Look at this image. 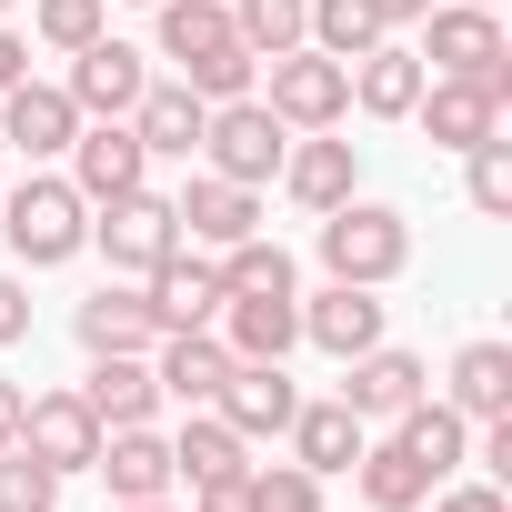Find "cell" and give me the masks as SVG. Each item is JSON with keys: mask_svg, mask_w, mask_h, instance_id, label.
Listing matches in <instances>:
<instances>
[{"mask_svg": "<svg viewBox=\"0 0 512 512\" xmlns=\"http://www.w3.org/2000/svg\"><path fill=\"white\" fill-rule=\"evenodd\" d=\"M151 11H161V61H181V81L201 101L262 91V61H251L241 31H231V0H151Z\"/></svg>", "mask_w": 512, "mask_h": 512, "instance_id": "cell-1", "label": "cell"}, {"mask_svg": "<svg viewBox=\"0 0 512 512\" xmlns=\"http://www.w3.org/2000/svg\"><path fill=\"white\" fill-rule=\"evenodd\" d=\"M0 241H11L21 272H61L91 251V201L71 191V171H31L0 191Z\"/></svg>", "mask_w": 512, "mask_h": 512, "instance_id": "cell-2", "label": "cell"}, {"mask_svg": "<svg viewBox=\"0 0 512 512\" xmlns=\"http://www.w3.org/2000/svg\"><path fill=\"white\" fill-rule=\"evenodd\" d=\"M412 31H422V71L432 81H482L492 101H512V31H502V11H482V0H432Z\"/></svg>", "mask_w": 512, "mask_h": 512, "instance_id": "cell-3", "label": "cell"}, {"mask_svg": "<svg viewBox=\"0 0 512 512\" xmlns=\"http://www.w3.org/2000/svg\"><path fill=\"white\" fill-rule=\"evenodd\" d=\"M312 251H322V272H332V282L382 292V282L412 272V221H402L392 201H362V191H352V201L322 211V241H312Z\"/></svg>", "mask_w": 512, "mask_h": 512, "instance_id": "cell-4", "label": "cell"}, {"mask_svg": "<svg viewBox=\"0 0 512 512\" xmlns=\"http://www.w3.org/2000/svg\"><path fill=\"white\" fill-rule=\"evenodd\" d=\"M282 151H292V121H282L262 91L211 101V121H201V171H221V181H251V191H262V181L282 171Z\"/></svg>", "mask_w": 512, "mask_h": 512, "instance_id": "cell-5", "label": "cell"}, {"mask_svg": "<svg viewBox=\"0 0 512 512\" xmlns=\"http://www.w3.org/2000/svg\"><path fill=\"white\" fill-rule=\"evenodd\" d=\"M101 221H91V241L111 251V272H151V262H171V251H181V211H171V191H121V201H91Z\"/></svg>", "mask_w": 512, "mask_h": 512, "instance_id": "cell-6", "label": "cell"}, {"mask_svg": "<svg viewBox=\"0 0 512 512\" xmlns=\"http://www.w3.org/2000/svg\"><path fill=\"white\" fill-rule=\"evenodd\" d=\"M262 71H272V91H262V101H272L292 131H342V121H352V71H342L332 51H312V41H302V51L262 61Z\"/></svg>", "mask_w": 512, "mask_h": 512, "instance_id": "cell-7", "label": "cell"}, {"mask_svg": "<svg viewBox=\"0 0 512 512\" xmlns=\"http://www.w3.org/2000/svg\"><path fill=\"white\" fill-rule=\"evenodd\" d=\"M141 302H151V322H161V332H211L231 292H221V262H211V251H201V241H181L171 262H151V272H141Z\"/></svg>", "mask_w": 512, "mask_h": 512, "instance_id": "cell-8", "label": "cell"}, {"mask_svg": "<svg viewBox=\"0 0 512 512\" xmlns=\"http://www.w3.org/2000/svg\"><path fill=\"white\" fill-rule=\"evenodd\" d=\"M61 161H71V191H81V201H121V191L151 181V151H141L131 121H81Z\"/></svg>", "mask_w": 512, "mask_h": 512, "instance_id": "cell-9", "label": "cell"}, {"mask_svg": "<svg viewBox=\"0 0 512 512\" xmlns=\"http://www.w3.org/2000/svg\"><path fill=\"white\" fill-rule=\"evenodd\" d=\"M21 452H31V462H51L61 482H71V472H91V452H101V422H91L81 382H71V392H31V402H21Z\"/></svg>", "mask_w": 512, "mask_h": 512, "instance_id": "cell-10", "label": "cell"}, {"mask_svg": "<svg viewBox=\"0 0 512 512\" xmlns=\"http://www.w3.org/2000/svg\"><path fill=\"white\" fill-rule=\"evenodd\" d=\"M171 211H181V241H201V251H231V241L262 231V191H251V181H221V171H191V181L171 191Z\"/></svg>", "mask_w": 512, "mask_h": 512, "instance_id": "cell-11", "label": "cell"}, {"mask_svg": "<svg viewBox=\"0 0 512 512\" xmlns=\"http://www.w3.org/2000/svg\"><path fill=\"white\" fill-rule=\"evenodd\" d=\"M141 81H151V61H141L131 41H111V31H101L91 51H71V81H61V91H71V111H81V121H131Z\"/></svg>", "mask_w": 512, "mask_h": 512, "instance_id": "cell-12", "label": "cell"}, {"mask_svg": "<svg viewBox=\"0 0 512 512\" xmlns=\"http://www.w3.org/2000/svg\"><path fill=\"white\" fill-rule=\"evenodd\" d=\"M422 392H432V372H422V352H402V342H372V352L342 362V402H352L362 422H402Z\"/></svg>", "mask_w": 512, "mask_h": 512, "instance_id": "cell-13", "label": "cell"}, {"mask_svg": "<svg viewBox=\"0 0 512 512\" xmlns=\"http://www.w3.org/2000/svg\"><path fill=\"white\" fill-rule=\"evenodd\" d=\"M71 131H81V111H71L61 81H21V91H0V141H11L31 171H51V161L71 151Z\"/></svg>", "mask_w": 512, "mask_h": 512, "instance_id": "cell-14", "label": "cell"}, {"mask_svg": "<svg viewBox=\"0 0 512 512\" xmlns=\"http://www.w3.org/2000/svg\"><path fill=\"white\" fill-rule=\"evenodd\" d=\"M342 71H352V111H362V121H412V101H422V81H432L402 31H382V41H372L362 61H342Z\"/></svg>", "mask_w": 512, "mask_h": 512, "instance_id": "cell-15", "label": "cell"}, {"mask_svg": "<svg viewBox=\"0 0 512 512\" xmlns=\"http://www.w3.org/2000/svg\"><path fill=\"white\" fill-rule=\"evenodd\" d=\"M151 382H161V402L211 412L221 382H231V342H221V332H161V342H151Z\"/></svg>", "mask_w": 512, "mask_h": 512, "instance_id": "cell-16", "label": "cell"}, {"mask_svg": "<svg viewBox=\"0 0 512 512\" xmlns=\"http://www.w3.org/2000/svg\"><path fill=\"white\" fill-rule=\"evenodd\" d=\"M241 442H282L292 432V412H302V392H292V372L282 362H231V382H221V402H211Z\"/></svg>", "mask_w": 512, "mask_h": 512, "instance_id": "cell-17", "label": "cell"}, {"mask_svg": "<svg viewBox=\"0 0 512 512\" xmlns=\"http://www.w3.org/2000/svg\"><path fill=\"white\" fill-rule=\"evenodd\" d=\"M211 332L231 342V362H292V342H302V292H231Z\"/></svg>", "mask_w": 512, "mask_h": 512, "instance_id": "cell-18", "label": "cell"}, {"mask_svg": "<svg viewBox=\"0 0 512 512\" xmlns=\"http://www.w3.org/2000/svg\"><path fill=\"white\" fill-rule=\"evenodd\" d=\"M412 121H422V141L432 151H482L492 131H502V101L482 91V81H422V101H412Z\"/></svg>", "mask_w": 512, "mask_h": 512, "instance_id": "cell-19", "label": "cell"}, {"mask_svg": "<svg viewBox=\"0 0 512 512\" xmlns=\"http://www.w3.org/2000/svg\"><path fill=\"white\" fill-rule=\"evenodd\" d=\"M91 472L111 482V502H161V492L181 482V472H171V432H151V422H121V432H101Z\"/></svg>", "mask_w": 512, "mask_h": 512, "instance_id": "cell-20", "label": "cell"}, {"mask_svg": "<svg viewBox=\"0 0 512 512\" xmlns=\"http://www.w3.org/2000/svg\"><path fill=\"white\" fill-rule=\"evenodd\" d=\"M272 181H282L302 211H332V201L362 191V161H352V141H332V131H292V151H282Z\"/></svg>", "mask_w": 512, "mask_h": 512, "instance_id": "cell-21", "label": "cell"}, {"mask_svg": "<svg viewBox=\"0 0 512 512\" xmlns=\"http://www.w3.org/2000/svg\"><path fill=\"white\" fill-rule=\"evenodd\" d=\"M302 342L332 352V362L372 352V342H382V292H362V282H322V292L302 302Z\"/></svg>", "mask_w": 512, "mask_h": 512, "instance_id": "cell-22", "label": "cell"}, {"mask_svg": "<svg viewBox=\"0 0 512 512\" xmlns=\"http://www.w3.org/2000/svg\"><path fill=\"white\" fill-rule=\"evenodd\" d=\"M201 121H211V101L191 81H141V101H131V131H141L151 161H191L201 151Z\"/></svg>", "mask_w": 512, "mask_h": 512, "instance_id": "cell-23", "label": "cell"}, {"mask_svg": "<svg viewBox=\"0 0 512 512\" xmlns=\"http://www.w3.org/2000/svg\"><path fill=\"white\" fill-rule=\"evenodd\" d=\"M71 332H81V352H91V362H101V352H151V342H161V322H151L141 282H101L91 302H71Z\"/></svg>", "mask_w": 512, "mask_h": 512, "instance_id": "cell-24", "label": "cell"}, {"mask_svg": "<svg viewBox=\"0 0 512 512\" xmlns=\"http://www.w3.org/2000/svg\"><path fill=\"white\" fill-rule=\"evenodd\" d=\"M282 442H292V462H302V472H322V482H332V472H352V462H362L372 422H362V412H352V402L332 392V402H302Z\"/></svg>", "mask_w": 512, "mask_h": 512, "instance_id": "cell-25", "label": "cell"}, {"mask_svg": "<svg viewBox=\"0 0 512 512\" xmlns=\"http://www.w3.org/2000/svg\"><path fill=\"white\" fill-rule=\"evenodd\" d=\"M81 402H91V422H101V432H121V422H151V412H161L151 352H101V362L81 372Z\"/></svg>", "mask_w": 512, "mask_h": 512, "instance_id": "cell-26", "label": "cell"}, {"mask_svg": "<svg viewBox=\"0 0 512 512\" xmlns=\"http://www.w3.org/2000/svg\"><path fill=\"white\" fill-rule=\"evenodd\" d=\"M442 402H452L462 422H502V412H512V342H492V332H482V342H462V352H452V392H442Z\"/></svg>", "mask_w": 512, "mask_h": 512, "instance_id": "cell-27", "label": "cell"}, {"mask_svg": "<svg viewBox=\"0 0 512 512\" xmlns=\"http://www.w3.org/2000/svg\"><path fill=\"white\" fill-rule=\"evenodd\" d=\"M382 432H392V442H402V452H412V462H422L432 482H452V472L472 462V422H462L452 402H432V392H422V402H412L402 422H382Z\"/></svg>", "mask_w": 512, "mask_h": 512, "instance_id": "cell-28", "label": "cell"}, {"mask_svg": "<svg viewBox=\"0 0 512 512\" xmlns=\"http://www.w3.org/2000/svg\"><path fill=\"white\" fill-rule=\"evenodd\" d=\"M251 462V442L221 422V412H181V432H171V472L181 482H231Z\"/></svg>", "mask_w": 512, "mask_h": 512, "instance_id": "cell-29", "label": "cell"}, {"mask_svg": "<svg viewBox=\"0 0 512 512\" xmlns=\"http://www.w3.org/2000/svg\"><path fill=\"white\" fill-rule=\"evenodd\" d=\"M352 492L372 502V512H422V492H432V472L382 432V442H362V462H352Z\"/></svg>", "mask_w": 512, "mask_h": 512, "instance_id": "cell-30", "label": "cell"}, {"mask_svg": "<svg viewBox=\"0 0 512 512\" xmlns=\"http://www.w3.org/2000/svg\"><path fill=\"white\" fill-rule=\"evenodd\" d=\"M302 21H312V0H231V31H241V51H251V61L302 51Z\"/></svg>", "mask_w": 512, "mask_h": 512, "instance_id": "cell-31", "label": "cell"}, {"mask_svg": "<svg viewBox=\"0 0 512 512\" xmlns=\"http://www.w3.org/2000/svg\"><path fill=\"white\" fill-rule=\"evenodd\" d=\"M302 41H312V51H332V61H362V51L382 41V21H372V0H312Z\"/></svg>", "mask_w": 512, "mask_h": 512, "instance_id": "cell-32", "label": "cell"}, {"mask_svg": "<svg viewBox=\"0 0 512 512\" xmlns=\"http://www.w3.org/2000/svg\"><path fill=\"white\" fill-rule=\"evenodd\" d=\"M241 502L251 512H322V472H302V462H241Z\"/></svg>", "mask_w": 512, "mask_h": 512, "instance_id": "cell-33", "label": "cell"}, {"mask_svg": "<svg viewBox=\"0 0 512 512\" xmlns=\"http://www.w3.org/2000/svg\"><path fill=\"white\" fill-rule=\"evenodd\" d=\"M221 292H302V272H292V251H282V241L251 231V241L221 251Z\"/></svg>", "mask_w": 512, "mask_h": 512, "instance_id": "cell-34", "label": "cell"}, {"mask_svg": "<svg viewBox=\"0 0 512 512\" xmlns=\"http://www.w3.org/2000/svg\"><path fill=\"white\" fill-rule=\"evenodd\" d=\"M101 31H111V0H31V41H51L61 61L91 51Z\"/></svg>", "mask_w": 512, "mask_h": 512, "instance_id": "cell-35", "label": "cell"}, {"mask_svg": "<svg viewBox=\"0 0 512 512\" xmlns=\"http://www.w3.org/2000/svg\"><path fill=\"white\" fill-rule=\"evenodd\" d=\"M462 201H472L482 221H502V211H512V141H502V131H492L482 151H462Z\"/></svg>", "mask_w": 512, "mask_h": 512, "instance_id": "cell-36", "label": "cell"}, {"mask_svg": "<svg viewBox=\"0 0 512 512\" xmlns=\"http://www.w3.org/2000/svg\"><path fill=\"white\" fill-rule=\"evenodd\" d=\"M0 512H61V472H51V462H31L21 442L0 452Z\"/></svg>", "mask_w": 512, "mask_h": 512, "instance_id": "cell-37", "label": "cell"}, {"mask_svg": "<svg viewBox=\"0 0 512 512\" xmlns=\"http://www.w3.org/2000/svg\"><path fill=\"white\" fill-rule=\"evenodd\" d=\"M422 502H432V512H512V502H502V482H432Z\"/></svg>", "mask_w": 512, "mask_h": 512, "instance_id": "cell-38", "label": "cell"}, {"mask_svg": "<svg viewBox=\"0 0 512 512\" xmlns=\"http://www.w3.org/2000/svg\"><path fill=\"white\" fill-rule=\"evenodd\" d=\"M21 342H31V282L0 272V352H21Z\"/></svg>", "mask_w": 512, "mask_h": 512, "instance_id": "cell-39", "label": "cell"}, {"mask_svg": "<svg viewBox=\"0 0 512 512\" xmlns=\"http://www.w3.org/2000/svg\"><path fill=\"white\" fill-rule=\"evenodd\" d=\"M21 81H31V41L0 21V91H21Z\"/></svg>", "mask_w": 512, "mask_h": 512, "instance_id": "cell-40", "label": "cell"}, {"mask_svg": "<svg viewBox=\"0 0 512 512\" xmlns=\"http://www.w3.org/2000/svg\"><path fill=\"white\" fill-rule=\"evenodd\" d=\"M191 512H251V502H241V472H231V482H191Z\"/></svg>", "mask_w": 512, "mask_h": 512, "instance_id": "cell-41", "label": "cell"}, {"mask_svg": "<svg viewBox=\"0 0 512 512\" xmlns=\"http://www.w3.org/2000/svg\"><path fill=\"white\" fill-rule=\"evenodd\" d=\"M21 402H31V382H11V372H0V452L21 442Z\"/></svg>", "mask_w": 512, "mask_h": 512, "instance_id": "cell-42", "label": "cell"}, {"mask_svg": "<svg viewBox=\"0 0 512 512\" xmlns=\"http://www.w3.org/2000/svg\"><path fill=\"white\" fill-rule=\"evenodd\" d=\"M422 11H432V0H372V21H382V31H412Z\"/></svg>", "mask_w": 512, "mask_h": 512, "instance_id": "cell-43", "label": "cell"}, {"mask_svg": "<svg viewBox=\"0 0 512 512\" xmlns=\"http://www.w3.org/2000/svg\"><path fill=\"white\" fill-rule=\"evenodd\" d=\"M111 512H171V492H161V502H111Z\"/></svg>", "mask_w": 512, "mask_h": 512, "instance_id": "cell-44", "label": "cell"}, {"mask_svg": "<svg viewBox=\"0 0 512 512\" xmlns=\"http://www.w3.org/2000/svg\"><path fill=\"white\" fill-rule=\"evenodd\" d=\"M11 11H21V0H0V21H11Z\"/></svg>", "mask_w": 512, "mask_h": 512, "instance_id": "cell-45", "label": "cell"}, {"mask_svg": "<svg viewBox=\"0 0 512 512\" xmlns=\"http://www.w3.org/2000/svg\"><path fill=\"white\" fill-rule=\"evenodd\" d=\"M482 11H502V0H482Z\"/></svg>", "mask_w": 512, "mask_h": 512, "instance_id": "cell-46", "label": "cell"}, {"mask_svg": "<svg viewBox=\"0 0 512 512\" xmlns=\"http://www.w3.org/2000/svg\"><path fill=\"white\" fill-rule=\"evenodd\" d=\"M141 11H151V0H141Z\"/></svg>", "mask_w": 512, "mask_h": 512, "instance_id": "cell-47", "label": "cell"}, {"mask_svg": "<svg viewBox=\"0 0 512 512\" xmlns=\"http://www.w3.org/2000/svg\"><path fill=\"white\" fill-rule=\"evenodd\" d=\"M0 191H11V181H0Z\"/></svg>", "mask_w": 512, "mask_h": 512, "instance_id": "cell-48", "label": "cell"}]
</instances>
